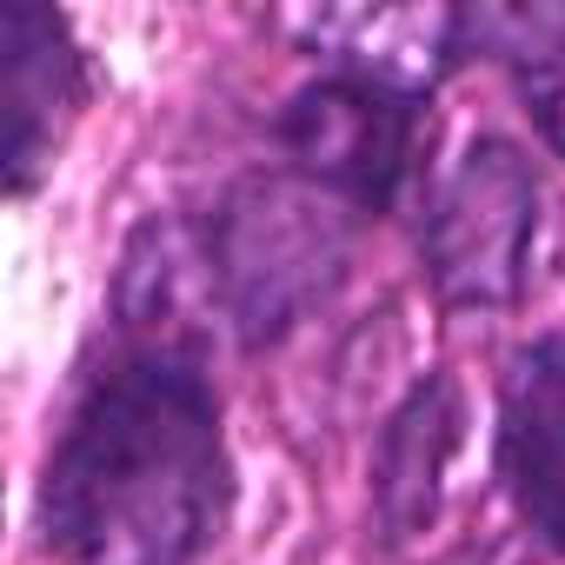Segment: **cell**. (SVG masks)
Here are the masks:
<instances>
[{"mask_svg": "<svg viewBox=\"0 0 565 565\" xmlns=\"http://www.w3.org/2000/svg\"><path fill=\"white\" fill-rule=\"evenodd\" d=\"M233 499L220 393L180 333H127L74 393L34 492L54 565H193Z\"/></svg>", "mask_w": 565, "mask_h": 565, "instance_id": "6da1fadb", "label": "cell"}, {"mask_svg": "<svg viewBox=\"0 0 565 565\" xmlns=\"http://www.w3.org/2000/svg\"><path fill=\"white\" fill-rule=\"evenodd\" d=\"M353 239H360V213L287 167V173L233 180L213 200L206 226L193 233V259L233 340L259 353L340 294Z\"/></svg>", "mask_w": 565, "mask_h": 565, "instance_id": "7a4b0ae2", "label": "cell"}, {"mask_svg": "<svg viewBox=\"0 0 565 565\" xmlns=\"http://www.w3.org/2000/svg\"><path fill=\"white\" fill-rule=\"evenodd\" d=\"M539 233V173L532 160L479 134L426 200L419 266L446 313H505L525 294V259Z\"/></svg>", "mask_w": 565, "mask_h": 565, "instance_id": "3957f363", "label": "cell"}, {"mask_svg": "<svg viewBox=\"0 0 565 565\" xmlns=\"http://www.w3.org/2000/svg\"><path fill=\"white\" fill-rule=\"evenodd\" d=\"M273 140L287 153V167L333 200H347L360 220L393 213L426 140V94L366 81V74H320L307 81L273 120Z\"/></svg>", "mask_w": 565, "mask_h": 565, "instance_id": "277c9868", "label": "cell"}, {"mask_svg": "<svg viewBox=\"0 0 565 565\" xmlns=\"http://www.w3.org/2000/svg\"><path fill=\"white\" fill-rule=\"evenodd\" d=\"M81 107H87V54L67 14L8 0L0 8V114H8L0 173H8L14 200H28L54 173V153L67 147Z\"/></svg>", "mask_w": 565, "mask_h": 565, "instance_id": "5b68a950", "label": "cell"}, {"mask_svg": "<svg viewBox=\"0 0 565 565\" xmlns=\"http://www.w3.org/2000/svg\"><path fill=\"white\" fill-rule=\"evenodd\" d=\"M499 486L519 525L565 558V333L505 353L499 373Z\"/></svg>", "mask_w": 565, "mask_h": 565, "instance_id": "8992f818", "label": "cell"}, {"mask_svg": "<svg viewBox=\"0 0 565 565\" xmlns=\"http://www.w3.org/2000/svg\"><path fill=\"white\" fill-rule=\"evenodd\" d=\"M466 446V386L452 373H426L386 413L373 439V532L386 552H406L433 532L446 499V466Z\"/></svg>", "mask_w": 565, "mask_h": 565, "instance_id": "52a82bcc", "label": "cell"}, {"mask_svg": "<svg viewBox=\"0 0 565 565\" xmlns=\"http://www.w3.org/2000/svg\"><path fill=\"white\" fill-rule=\"evenodd\" d=\"M333 67L433 94L466 61V8H320L294 21Z\"/></svg>", "mask_w": 565, "mask_h": 565, "instance_id": "ba28073f", "label": "cell"}, {"mask_svg": "<svg viewBox=\"0 0 565 565\" xmlns=\"http://www.w3.org/2000/svg\"><path fill=\"white\" fill-rule=\"evenodd\" d=\"M472 54L512 67L539 140L565 160V8H466V61Z\"/></svg>", "mask_w": 565, "mask_h": 565, "instance_id": "9c48e42d", "label": "cell"}]
</instances>
